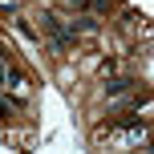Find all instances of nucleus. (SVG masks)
<instances>
[{"instance_id": "20e7f679", "label": "nucleus", "mask_w": 154, "mask_h": 154, "mask_svg": "<svg viewBox=\"0 0 154 154\" xmlns=\"http://www.w3.org/2000/svg\"><path fill=\"white\" fill-rule=\"evenodd\" d=\"M69 4H77V8H85V4H89V0H69Z\"/></svg>"}, {"instance_id": "f257e3e1", "label": "nucleus", "mask_w": 154, "mask_h": 154, "mask_svg": "<svg viewBox=\"0 0 154 154\" xmlns=\"http://www.w3.org/2000/svg\"><path fill=\"white\" fill-rule=\"evenodd\" d=\"M41 20H45V32L53 37V49H57V53H65V49L73 45V32H65L61 24H57V16H41Z\"/></svg>"}, {"instance_id": "7ed1b4c3", "label": "nucleus", "mask_w": 154, "mask_h": 154, "mask_svg": "<svg viewBox=\"0 0 154 154\" xmlns=\"http://www.w3.org/2000/svg\"><path fill=\"white\" fill-rule=\"evenodd\" d=\"M130 85H134V81H126V77H118V81H109V85H106V93H109V97H118V93H126Z\"/></svg>"}, {"instance_id": "f03ea898", "label": "nucleus", "mask_w": 154, "mask_h": 154, "mask_svg": "<svg viewBox=\"0 0 154 154\" xmlns=\"http://www.w3.org/2000/svg\"><path fill=\"white\" fill-rule=\"evenodd\" d=\"M0 85H8V89H12V85H20V77H16L12 69H8L4 61H0Z\"/></svg>"}]
</instances>
